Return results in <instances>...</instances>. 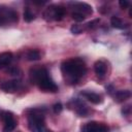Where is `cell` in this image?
Returning a JSON list of instances; mask_svg holds the SVG:
<instances>
[{
	"mask_svg": "<svg viewBox=\"0 0 132 132\" xmlns=\"http://www.w3.org/2000/svg\"><path fill=\"white\" fill-rule=\"evenodd\" d=\"M34 18H35V15H34V13L32 12V10H31L30 8H26L25 11H24V20H25L26 22L30 23L31 21L34 20Z\"/></svg>",
	"mask_w": 132,
	"mask_h": 132,
	"instance_id": "16",
	"label": "cell"
},
{
	"mask_svg": "<svg viewBox=\"0 0 132 132\" xmlns=\"http://www.w3.org/2000/svg\"><path fill=\"white\" fill-rule=\"evenodd\" d=\"M107 131H108V127L105 124L94 121L87 123L81 128V132H107Z\"/></svg>",
	"mask_w": 132,
	"mask_h": 132,
	"instance_id": "5",
	"label": "cell"
},
{
	"mask_svg": "<svg viewBox=\"0 0 132 132\" xmlns=\"http://www.w3.org/2000/svg\"><path fill=\"white\" fill-rule=\"evenodd\" d=\"M119 5L121 6V8L126 9V8L130 5V2H129V1H127V0H120V1H119Z\"/></svg>",
	"mask_w": 132,
	"mask_h": 132,
	"instance_id": "22",
	"label": "cell"
},
{
	"mask_svg": "<svg viewBox=\"0 0 132 132\" xmlns=\"http://www.w3.org/2000/svg\"><path fill=\"white\" fill-rule=\"evenodd\" d=\"M6 72L10 75H20L21 74V70L18 67H14V66L8 67V69H6Z\"/></svg>",
	"mask_w": 132,
	"mask_h": 132,
	"instance_id": "17",
	"label": "cell"
},
{
	"mask_svg": "<svg viewBox=\"0 0 132 132\" xmlns=\"http://www.w3.org/2000/svg\"><path fill=\"white\" fill-rule=\"evenodd\" d=\"M94 70L99 77H103L106 74V70H107L106 64L103 61H97L94 64Z\"/></svg>",
	"mask_w": 132,
	"mask_h": 132,
	"instance_id": "9",
	"label": "cell"
},
{
	"mask_svg": "<svg viewBox=\"0 0 132 132\" xmlns=\"http://www.w3.org/2000/svg\"><path fill=\"white\" fill-rule=\"evenodd\" d=\"M75 111H76V113L78 114V116H80V117H87V114L89 113V110H88V107L82 103V102H80L79 100H75Z\"/></svg>",
	"mask_w": 132,
	"mask_h": 132,
	"instance_id": "12",
	"label": "cell"
},
{
	"mask_svg": "<svg viewBox=\"0 0 132 132\" xmlns=\"http://www.w3.org/2000/svg\"><path fill=\"white\" fill-rule=\"evenodd\" d=\"M99 22H100L99 19H96V20H94V21H92V22H89V23L87 24V28H88V29H93V28L96 27V25H97Z\"/></svg>",
	"mask_w": 132,
	"mask_h": 132,
	"instance_id": "21",
	"label": "cell"
},
{
	"mask_svg": "<svg viewBox=\"0 0 132 132\" xmlns=\"http://www.w3.org/2000/svg\"><path fill=\"white\" fill-rule=\"evenodd\" d=\"M45 132H53L52 130H45Z\"/></svg>",
	"mask_w": 132,
	"mask_h": 132,
	"instance_id": "23",
	"label": "cell"
},
{
	"mask_svg": "<svg viewBox=\"0 0 132 132\" xmlns=\"http://www.w3.org/2000/svg\"><path fill=\"white\" fill-rule=\"evenodd\" d=\"M81 95L94 104H99V103L102 102V97L97 93H94V92H91V91H82Z\"/></svg>",
	"mask_w": 132,
	"mask_h": 132,
	"instance_id": "8",
	"label": "cell"
},
{
	"mask_svg": "<svg viewBox=\"0 0 132 132\" xmlns=\"http://www.w3.org/2000/svg\"><path fill=\"white\" fill-rule=\"evenodd\" d=\"M1 119L3 121V129L2 132H11L14 130L15 126H16V121L14 120L13 116L11 112L8 111H4L1 113Z\"/></svg>",
	"mask_w": 132,
	"mask_h": 132,
	"instance_id": "4",
	"label": "cell"
},
{
	"mask_svg": "<svg viewBox=\"0 0 132 132\" xmlns=\"http://www.w3.org/2000/svg\"><path fill=\"white\" fill-rule=\"evenodd\" d=\"M28 128L31 132H45L43 114L32 110V113L28 116Z\"/></svg>",
	"mask_w": 132,
	"mask_h": 132,
	"instance_id": "3",
	"label": "cell"
},
{
	"mask_svg": "<svg viewBox=\"0 0 132 132\" xmlns=\"http://www.w3.org/2000/svg\"><path fill=\"white\" fill-rule=\"evenodd\" d=\"M131 96V92L129 90H120L116 92V98L118 101H124Z\"/></svg>",
	"mask_w": 132,
	"mask_h": 132,
	"instance_id": "14",
	"label": "cell"
},
{
	"mask_svg": "<svg viewBox=\"0 0 132 132\" xmlns=\"http://www.w3.org/2000/svg\"><path fill=\"white\" fill-rule=\"evenodd\" d=\"M65 15V8L60 5H54V13H53V20L55 21H61Z\"/></svg>",
	"mask_w": 132,
	"mask_h": 132,
	"instance_id": "11",
	"label": "cell"
},
{
	"mask_svg": "<svg viewBox=\"0 0 132 132\" xmlns=\"http://www.w3.org/2000/svg\"><path fill=\"white\" fill-rule=\"evenodd\" d=\"M13 59V55L10 52H4L0 54V69L6 67Z\"/></svg>",
	"mask_w": 132,
	"mask_h": 132,
	"instance_id": "10",
	"label": "cell"
},
{
	"mask_svg": "<svg viewBox=\"0 0 132 132\" xmlns=\"http://www.w3.org/2000/svg\"><path fill=\"white\" fill-rule=\"evenodd\" d=\"M110 24H111V26H112L113 28L120 29V30H123V29H125V28L127 27V25H126L119 16H116V15L111 16V19H110Z\"/></svg>",
	"mask_w": 132,
	"mask_h": 132,
	"instance_id": "13",
	"label": "cell"
},
{
	"mask_svg": "<svg viewBox=\"0 0 132 132\" xmlns=\"http://www.w3.org/2000/svg\"><path fill=\"white\" fill-rule=\"evenodd\" d=\"M81 30H82V28H81L80 26H78V25H73V26L70 28V31H71L73 34H79V33L81 32Z\"/></svg>",
	"mask_w": 132,
	"mask_h": 132,
	"instance_id": "19",
	"label": "cell"
},
{
	"mask_svg": "<svg viewBox=\"0 0 132 132\" xmlns=\"http://www.w3.org/2000/svg\"><path fill=\"white\" fill-rule=\"evenodd\" d=\"M62 109H63V105H62L60 102L54 104V106H53V110H54L55 113H59V112H61Z\"/></svg>",
	"mask_w": 132,
	"mask_h": 132,
	"instance_id": "20",
	"label": "cell"
},
{
	"mask_svg": "<svg viewBox=\"0 0 132 132\" xmlns=\"http://www.w3.org/2000/svg\"><path fill=\"white\" fill-rule=\"evenodd\" d=\"M73 6H74L76 12H79V13L84 14L85 16L89 15V14H92V12H93L92 6H90L89 4L84 3V2H76V3L73 4Z\"/></svg>",
	"mask_w": 132,
	"mask_h": 132,
	"instance_id": "7",
	"label": "cell"
},
{
	"mask_svg": "<svg viewBox=\"0 0 132 132\" xmlns=\"http://www.w3.org/2000/svg\"><path fill=\"white\" fill-rule=\"evenodd\" d=\"M61 70L69 82L75 84L78 81L80 77H82L86 74L87 67L85 62L81 59L74 58V59L64 61L61 65Z\"/></svg>",
	"mask_w": 132,
	"mask_h": 132,
	"instance_id": "1",
	"label": "cell"
},
{
	"mask_svg": "<svg viewBox=\"0 0 132 132\" xmlns=\"http://www.w3.org/2000/svg\"><path fill=\"white\" fill-rule=\"evenodd\" d=\"M31 80L38 86V88L44 92H57L58 86L48 76V72L45 68H34L30 71Z\"/></svg>",
	"mask_w": 132,
	"mask_h": 132,
	"instance_id": "2",
	"label": "cell"
},
{
	"mask_svg": "<svg viewBox=\"0 0 132 132\" xmlns=\"http://www.w3.org/2000/svg\"><path fill=\"white\" fill-rule=\"evenodd\" d=\"M71 16H72V19L75 21V22H82L84 20H85V15L84 14H81V13H79V12H76V11H74L72 14H71Z\"/></svg>",
	"mask_w": 132,
	"mask_h": 132,
	"instance_id": "18",
	"label": "cell"
},
{
	"mask_svg": "<svg viewBox=\"0 0 132 132\" xmlns=\"http://www.w3.org/2000/svg\"><path fill=\"white\" fill-rule=\"evenodd\" d=\"M40 59V53L37 50H31L27 53V60L29 61H37Z\"/></svg>",
	"mask_w": 132,
	"mask_h": 132,
	"instance_id": "15",
	"label": "cell"
},
{
	"mask_svg": "<svg viewBox=\"0 0 132 132\" xmlns=\"http://www.w3.org/2000/svg\"><path fill=\"white\" fill-rule=\"evenodd\" d=\"M21 85L22 84H21L20 79H12V80H7V81L1 82L0 89L7 93H13L21 88Z\"/></svg>",
	"mask_w": 132,
	"mask_h": 132,
	"instance_id": "6",
	"label": "cell"
}]
</instances>
